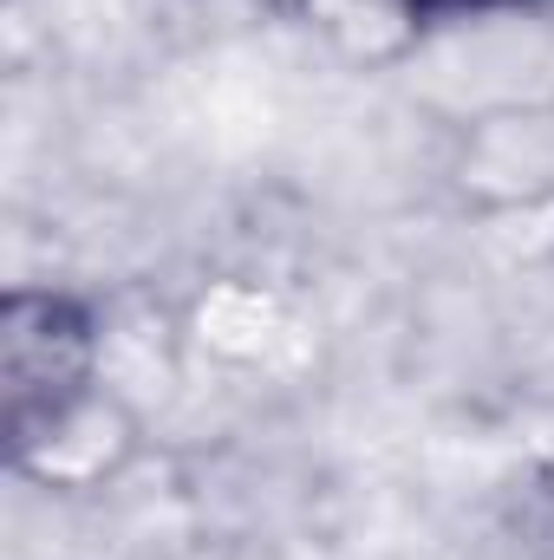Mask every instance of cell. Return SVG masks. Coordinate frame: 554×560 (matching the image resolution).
<instances>
[{"label": "cell", "instance_id": "6da1fadb", "mask_svg": "<svg viewBox=\"0 0 554 560\" xmlns=\"http://www.w3.org/2000/svg\"><path fill=\"white\" fill-rule=\"evenodd\" d=\"M99 300L53 280H13L0 293V443L26 482H59L66 450L99 423L105 392Z\"/></svg>", "mask_w": 554, "mask_h": 560}, {"label": "cell", "instance_id": "7a4b0ae2", "mask_svg": "<svg viewBox=\"0 0 554 560\" xmlns=\"http://www.w3.org/2000/svg\"><path fill=\"white\" fill-rule=\"evenodd\" d=\"M554 0H392V20L405 26V39H430L443 26H470V20H503V13H549Z\"/></svg>", "mask_w": 554, "mask_h": 560}, {"label": "cell", "instance_id": "3957f363", "mask_svg": "<svg viewBox=\"0 0 554 560\" xmlns=\"http://www.w3.org/2000/svg\"><path fill=\"white\" fill-rule=\"evenodd\" d=\"M242 7H249V13H262V20H300L313 0H242Z\"/></svg>", "mask_w": 554, "mask_h": 560}]
</instances>
